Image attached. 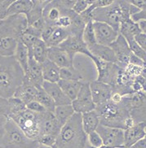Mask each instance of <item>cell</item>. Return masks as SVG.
<instances>
[{
    "mask_svg": "<svg viewBox=\"0 0 146 148\" xmlns=\"http://www.w3.org/2000/svg\"><path fill=\"white\" fill-rule=\"evenodd\" d=\"M28 26L25 15H15L0 22V56H13L22 32Z\"/></svg>",
    "mask_w": 146,
    "mask_h": 148,
    "instance_id": "cell-1",
    "label": "cell"
},
{
    "mask_svg": "<svg viewBox=\"0 0 146 148\" xmlns=\"http://www.w3.org/2000/svg\"><path fill=\"white\" fill-rule=\"evenodd\" d=\"M8 117L11 118L29 138L38 141L39 137V114L26 108Z\"/></svg>",
    "mask_w": 146,
    "mask_h": 148,
    "instance_id": "cell-7",
    "label": "cell"
},
{
    "mask_svg": "<svg viewBox=\"0 0 146 148\" xmlns=\"http://www.w3.org/2000/svg\"><path fill=\"white\" fill-rule=\"evenodd\" d=\"M129 148H146V141L144 138V139L137 142L136 143H135Z\"/></svg>",
    "mask_w": 146,
    "mask_h": 148,
    "instance_id": "cell-44",
    "label": "cell"
},
{
    "mask_svg": "<svg viewBox=\"0 0 146 148\" xmlns=\"http://www.w3.org/2000/svg\"><path fill=\"white\" fill-rule=\"evenodd\" d=\"M134 12L135 8L129 1H114L110 6L94 9L92 21L105 23L119 32L121 23L132 18Z\"/></svg>",
    "mask_w": 146,
    "mask_h": 148,
    "instance_id": "cell-4",
    "label": "cell"
},
{
    "mask_svg": "<svg viewBox=\"0 0 146 148\" xmlns=\"http://www.w3.org/2000/svg\"><path fill=\"white\" fill-rule=\"evenodd\" d=\"M92 1H88V0H78L76 1L73 7V12H74L76 14L80 15L83 13L84 11L88 8L89 7L92 5Z\"/></svg>",
    "mask_w": 146,
    "mask_h": 148,
    "instance_id": "cell-38",
    "label": "cell"
},
{
    "mask_svg": "<svg viewBox=\"0 0 146 148\" xmlns=\"http://www.w3.org/2000/svg\"><path fill=\"white\" fill-rule=\"evenodd\" d=\"M34 6V0H13L10 4L5 18L15 15H26Z\"/></svg>",
    "mask_w": 146,
    "mask_h": 148,
    "instance_id": "cell-23",
    "label": "cell"
},
{
    "mask_svg": "<svg viewBox=\"0 0 146 148\" xmlns=\"http://www.w3.org/2000/svg\"><path fill=\"white\" fill-rule=\"evenodd\" d=\"M39 142L29 138L11 118H6L1 148H34Z\"/></svg>",
    "mask_w": 146,
    "mask_h": 148,
    "instance_id": "cell-6",
    "label": "cell"
},
{
    "mask_svg": "<svg viewBox=\"0 0 146 148\" xmlns=\"http://www.w3.org/2000/svg\"><path fill=\"white\" fill-rule=\"evenodd\" d=\"M59 47L63 49L73 60L75 56L79 54L89 57L92 56L89 52L87 45L83 40V37L80 36L70 35L68 38L65 42H63Z\"/></svg>",
    "mask_w": 146,
    "mask_h": 148,
    "instance_id": "cell-14",
    "label": "cell"
},
{
    "mask_svg": "<svg viewBox=\"0 0 146 148\" xmlns=\"http://www.w3.org/2000/svg\"><path fill=\"white\" fill-rule=\"evenodd\" d=\"M93 102L96 107L104 104L110 100L111 96L114 91V87L108 84L99 82L97 80L89 83Z\"/></svg>",
    "mask_w": 146,
    "mask_h": 148,
    "instance_id": "cell-16",
    "label": "cell"
},
{
    "mask_svg": "<svg viewBox=\"0 0 146 148\" xmlns=\"http://www.w3.org/2000/svg\"><path fill=\"white\" fill-rule=\"evenodd\" d=\"M24 71L13 56H0V96L8 99L21 86Z\"/></svg>",
    "mask_w": 146,
    "mask_h": 148,
    "instance_id": "cell-2",
    "label": "cell"
},
{
    "mask_svg": "<svg viewBox=\"0 0 146 148\" xmlns=\"http://www.w3.org/2000/svg\"><path fill=\"white\" fill-rule=\"evenodd\" d=\"M122 103L135 123H146V93L135 92L123 96Z\"/></svg>",
    "mask_w": 146,
    "mask_h": 148,
    "instance_id": "cell-8",
    "label": "cell"
},
{
    "mask_svg": "<svg viewBox=\"0 0 146 148\" xmlns=\"http://www.w3.org/2000/svg\"><path fill=\"white\" fill-rule=\"evenodd\" d=\"M13 57L16 61L19 64V65L21 67V69L24 71V73H25L26 72L27 68H28L30 53H29V49L27 48L26 46H25L21 41L18 42Z\"/></svg>",
    "mask_w": 146,
    "mask_h": 148,
    "instance_id": "cell-31",
    "label": "cell"
},
{
    "mask_svg": "<svg viewBox=\"0 0 146 148\" xmlns=\"http://www.w3.org/2000/svg\"><path fill=\"white\" fill-rule=\"evenodd\" d=\"M145 73H144V75L146 76V62L145 63Z\"/></svg>",
    "mask_w": 146,
    "mask_h": 148,
    "instance_id": "cell-49",
    "label": "cell"
},
{
    "mask_svg": "<svg viewBox=\"0 0 146 148\" xmlns=\"http://www.w3.org/2000/svg\"><path fill=\"white\" fill-rule=\"evenodd\" d=\"M90 58L93 61L97 71V81L114 87L121 68L116 64L101 60L92 56Z\"/></svg>",
    "mask_w": 146,
    "mask_h": 148,
    "instance_id": "cell-9",
    "label": "cell"
},
{
    "mask_svg": "<svg viewBox=\"0 0 146 148\" xmlns=\"http://www.w3.org/2000/svg\"><path fill=\"white\" fill-rule=\"evenodd\" d=\"M96 131L101 137L103 145L114 148L124 147V130L105 126L100 124Z\"/></svg>",
    "mask_w": 146,
    "mask_h": 148,
    "instance_id": "cell-12",
    "label": "cell"
},
{
    "mask_svg": "<svg viewBox=\"0 0 146 148\" xmlns=\"http://www.w3.org/2000/svg\"><path fill=\"white\" fill-rule=\"evenodd\" d=\"M135 39L136 41V42H137L139 45H140V47L145 51H146V34H143V33H140V34H138L136 38H135Z\"/></svg>",
    "mask_w": 146,
    "mask_h": 148,
    "instance_id": "cell-43",
    "label": "cell"
},
{
    "mask_svg": "<svg viewBox=\"0 0 146 148\" xmlns=\"http://www.w3.org/2000/svg\"><path fill=\"white\" fill-rule=\"evenodd\" d=\"M70 35V34L69 31L66 30V29L59 28V27H56L53 33L51 35V37L46 42V44L48 47H59L63 42H65L68 38V37Z\"/></svg>",
    "mask_w": 146,
    "mask_h": 148,
    "instance_id": "cell-33",
    "label": "cell"
},
{
    "mask_svg": "<svg viewBox=\"0 0 146 148\" xmlns=\"http://www.w3.org/2000/svg\"><path fill=\"white\" fill-rule=\"evenodd\" d=\"M84 148H94V147H92V146H90L88 143H87V145H86V147H85Z\"/></svg>",
    "mask_w": 146,
    "mask_h": 148,
    "instance_id": "cell-48",
    "label": "cell"
},
{
    "mask_svg": "<svg viewBox=\"0 0 146 148\" xmlns=\"http://www.w3.org/2000/svg\"><path fill=\"white\" fill-rule=\"evenodd\" d=\"M95 110L97 112L102 125L119 128L125 130L135 124L122 101L116 103L110 100L104 104L96 107Z\"/></svg>",
    "mask_w": 146,
    "mask_h": 148,
    "instance_id": "cell-5",
    "label": "cell"
},
{
    "mask_svg": "<svg viewBox=\"0 0 146 148\" xmlns=\"http://www.w3.org/2000/svg\"><path fill=\"white\" fill-rule=\"evenodd\" d=\"M36 101H38L40 104H42L47 111L53 112L55 108H56V103L52 99V97L49 95L47 92L45 91L43 87L39 88V92L36 97Z\"/></svg>",
    "mask_w": 146,
    "mask_h": 148,
    "instance_id": "cell-34",
    "label": "cell"
},
{
    "mask_svg": "<svg viewBox=\"0 0 146 148\" xmlns=\"http://www.w3.org/2000/svg\"><path fill=\"white\" fill-rule=\"evenodd\" d=\"M56 27V26L52 25H48V24L45 25L44 28H43V29L42 33H41V36H40V38L43 40V42H45V43L48 40L49 38L51 37V35L53 33Z\"/></svg>",
    "mask_w": 146,
    "mask_h": 148,
    "instance_id": "cell-40",
    "label": "cell"
},
{
    "mask_svg": "<svg viewBox=\"0 0 146 148\" xmlns=\"http://www.w3.org/2000/svg\"><path fill=\"white\" fill-rule=\"evenodd\" d=\"M138 23H139V25L140 27V29H141L142 33L146 34V21H139Z\"/></svg>",
    "mask_w": 146,
    "mask_h": 148,
    "instance_id": "cell-45",
    "label": "cell"
},
{
    "mask_svg": "<svg viewBox=\"0 0 146 148\" xmlns=\"http://www.w3.org/2000/svg\"><path fill=\"white\" fill-rule=\"evenodd\" d=\"M73 65L80 74L83 83H90L97 80V71L93 61L89 56L79 54L75 56Z\"/></svg>",
    "mask_w": 146,
    "mask_h": 148,
    "instance_id": "cell-10",
    "label": "cell"
},
{
    "mask_svg": "<svg viewBox=\"0 0 146 148\" xmlns=\"http://www.w3.org/2000/svg\"><path fill=\"white\" fill-rule=\"evenodd\" d=\"M26 108L27 109L30 110V111L34 112H35V113L41 114V113H43V112H48V111H47V109L45 108L43 105L40 104L36 100L32 101L31 103H28V104L26 105Z\"/></svg>",
    "mask_w": 146,
    "mask_h": 148,
    "instance_id": "cell-39",
    "label": "cell"
},
{
    "mask_svg": "<svg viewBox=\"0 0 146 148\" xmlns=\"http://www.w3.org/2000/svg\"><path fill=\"white\" fill-rule=\"evenodd\" d=\"M88 51L92 56L96 57L101 60L106 61L109 63L117 64L115 54L110 47L96 44L91 47H88Z\"/></svg>",
    "mask_w": 146,
    "mask_h": 148,
    "instance_id": "cell-24",
    "label": "cell"
},
{
    "mask_svg": "<svg viewBox=\"0 0 146 148\" xmlns=\"http://www.w3.org/2000/svg\"><path fill=\"white\" fill-rule=\"evenodd\" d=\"M140 33H142V31L139 23L134 21L132 18L124 21L120 25L119 34L122 35L127 41L135 38Z\"/></svg>",
    "mask_w": 146,
    "mask_h": 148,
    "instance_id": "cell-27",
    "label": "cell"
},
{
    "mask_svg": "<svg viewBox=\"0 0 146 148\" xmlns=\"http://www.w3.org/2000/svg\"><path fill=\"white\" fill-rule=\"evenodd\" d=\"M114 3L111 0H95L93 1V5L96 8H102L108 6H110Z\"/></svg>",
    "mask_w": 146,
    "mask_h": 148,
    "instance_id": "cell-42",
    "label": "cell"
},
{
    "mask_svg": "<svg viewBox=\"0 0 146 148\" xmlns=\"http://www.w3.org/2000/svg\"><path fill=\"white\" fill-rule=\"evenodd\" d=\"M146 135V123H135L124 130V147L129 148L137 142L144 139Z\"/></svg>",
    "mask_w": 146,
    "mask_h": 148,
    "instance_id": "cell-19",
    "label": "cell"
},
{
    "mask_svg": "<svg viewBox=\"0 0 146 148\" xmlns=\"http://www.w3.org/2000/svg\"><path fill=\"white\" fill-rule=\"evenodd\" d=\"M45 91L52 97V99L56 103V106L59 105L71 104V101L67 98L65 95L61 88L58 85V83H52L44 82L43 84V86Z\"/></svg>",
    "mask_w": 146,
    "mask_h": 148,
    "instance_id": "cell-21",
    "label": "cell"
},
{
    "mask_svg": "<svg viewBox=\"0 0 146 148\" xmlns=\"http://www.w3.org/2000/svg\"><path fill=\"white\" fill-rule=\"evenodd\" d=\"M48 47L47 44L39 38L32 47L29 49L30 56L33 57L39 64H42L48 59Z\"/></svg>",
    "mask_w": 146,
    "mask_h": 148,
    "instance_id": "cell-30",
    "label": "cell"
},
{
    "mask_svg": "<svg viewBox=\"0 0 146 148\" xmlns=\"http://www.w3.org/2000/svg\"><path fill=\"white\" fill-rule=\"evenodd\" d=\"M41 68L44 82L52 83H58L60 82L61 69L53 64L52 61L47 59L43 63L41 64Z\"/></svg>",
    "mask_w": 146,
    "mask_h": 148,
    "instance_id": "cell-26",
    "label": "cell"
},
{
    "mask_svg": "<svg viewBox=\"0 0 146 148\" xmlns=\"http://www.w3.org/2000/svg\"><path fill=\"white\" fill-rule=\"evenodd\" d=\"M110 47L114 51L117 58V64L121 69H123L127 64H128L133 54L129 47L127 40L121 34L118 35V38L110 45Z\"/></svg>",
    "mask_w": 146,
    "mask_h": 148,
    "instance_id": "cell-17",
    "label": "cell"
},
{
    "mask_svg": "<svg viewBox=\"0 0 146 148\" xmlns=\"http://www.w3.org/2000/svg\"><path fill=\"white\" fill-rule=\"evenodd\" d=\"M9 114L8 100L0 96V115L8 116Z\"/></svg>",
    "mask_w": 146,
    "mask_h": 148,
    "instance_id": "cell-41",
    "label": "cell"
},
{
    "mask_svg": "<svg viewBox=\"0 0 146 148\" xmlns=\"http://www.w3.org/2000/svg\"><path fill=\"white\" fill-rule=\"evenodd\" d=\"M53 113L59 123L61 125V126H63L75 113V112L71 104L59 105L56 106Z\"/></svg>",
    "mask_w": 146,
    "mask_h": 148,
    "instance_id": "cell-32",
    "label": "cell"
},
{
    "mask_svg": "<svg viewBox=\"0 0 146 148\" xmlns=\"http://www.w3.org/2000/svg\"><path fill=\"white\" fill-rule=\"evenodd\" d=\"M39 92V88L30 83L23 81L21 86L17 90L13 97H16L22 101L25 105L36 99V97Z\"/></svg>",
    "mask_w": 146,
    "mask_h": 148,
    "instance_id": "cell-22",
    "label": "cell"
},
{
    "mask_svg": "<svg viewBox=\"0 0 146 148\" xmlns=\"http://www.w3.org/2000/svg\"><path fill=\"white\" fill-rule=\"evenodd\" d=\"M58 85L61 88L65 95L67 96V98L71 101H74L76 99L79 92L81 86L83 83L77 81H65V80H60L58 82Z\"/></svg>",
    "mask_w": 146,
    "mask_h": 148,
    "instance_id": "cell-29",
    "label": "cell"
},
{
    "mask_svg": "<svg viewBox=\"0 0 146 148\" xmlns=\"http://www.w3.org/2000/svg\"><path fill=\"white\" fill-rule=\"evenodd\" d=\"M48 60L60 69H70L73 68V60L63 49L60 47H48Z\"/></svg>",
    "mask_w": 146,
    "mask_h": 148,
    "instance_id": "cell-20",
    "label": "cell"
},
{
    "mask_svg": "<svg viewBox=\"0 0 146 148\" xmlns=\"http://www.w3.org/2000/svg\"><path fill=\"white\" fill-rule=\"evenodd\" d=\"M34 148H53V147H49V146H46V145H43V144H41L39 143Z\"/></svg>",
    "mask_w": 146,
    "mask_h": 148,
    "instance_id": "cell-46",
    "label": "cell"
},
{
    "mask_svg": "<svg viewBox=\"0 0 146 148\" xmlns=\"http://www.w3.org/2000/svg\"><path fill=\"white\" fill-rule=\"evenodd\" d=\"M81 121L83 130L87 134H89L92 132L96 130V129L101 124L99 115L96 110L82 114Z\"/></svg>",
    "mask_w": 146,
    "mask_h": 148,
    "instance_id": "cell-28",
    "label": "cell"
},
{
    "mask_svg": "<svg viewBox=\"0 0 146 148\" xmlns=\"http://www.w3.org/2000/svg\"><path fill=\"white\" fill-rule=\"evenodd\" d=\"M71 105L76 113L83 114L96 109L92 97L89 83H83L76 99L72 101Z\"/></svg>",
    "mask_w": 146,
    "mask_h": 148,
    "instance_id": "cell-11",
    "label": "cell"
},
{
    "mask_svg": "<svg viewBox=\"0 0 146 148\" xmlns=\"http://www.w3.org/2000/svg\"><path fill=\"white\" fill-rule=\"evenodd\" d=\"M99 148H114V147H109V146H106V145H102L101 147H100Z\"/></svg>",
    "mask_w": 146,
    "mask_h": 148,
    "instance_id": "cell-47",
    "label": "cell"
},
{
    "mask_svg": "<svg viewBox=\"0 0 146 148\" xmlns=\"http://www.w3.org/2000/svg\"><path fill=\"white\" fill-rule=\"evenodd\" d=\"M121 148H127V147H121Z\"/></svg>",
    "mask_w": 146,
    "mask_h": 148,
    "instance_id": "cell-51",
    "label": "cell"
},
{
    "mask_svg": "<svg viewBox=\"0 0 146 148\" xmlns=\"http://www.w3.org/2000/svg\"><path fill=\"white\" fill-rule=\"evenodd\" d=\"M23 81L30 83L38 88L42 87L43 84L44 82L43 73H42L41 64L37 62L33 57L30 56L28 68L26 72L25 73Z\"/></svg>",
    "mask_w": 146,
    "mask_h": 148,
    "instance_id": "cell-18",
    "label": "cell"
},
{
    "mask_svg": "<svg viewBox=\"0 0 146 148\" xmlns=\"http://www.w3.org/2000/svg\"><path fill=\"white\" fill-rule=\"evenodd\" d=\"M61 16V8L56 0L50 1L43 11V17L46 24L56 26V23Z\"/></svg>",
    "mask_w": 146,
    "mask_h": 148,
    "instance_id": "cell-25",
    "label": "cell"
},
{
    "mask_svg": "<svg viewBox=\"0 0 146 148\" xmlns=\"http://www.w3.org/2000/svg\"><path fill=\"white\" fill-rule=\"evenodd\" d=\"M83 40L87 45V49L88 47H91L94 45L97 44L96 36H95L94 28H93V21L89 22L86 25L83 33Z\"/></svg>",
    "mask_w": 146,
    "mask_h": 148,
    "instance_id": "cell-35",
    "label": "cell"
},
{
    "mask_svg": "<svg viewBox=\"0 0 146 148\" xmlns=\"http://www.w3.org/2000/svg\"><path fill=\"white\" fill-rule=\"evenodd\" d=\"M1 21H2V19H0V22H1Z\"/></svg>",
    "mask_w": 146,
    "mask_h": 148,
    "instance_id": "cell-52",
    "label": "cell"
},
{
    "mask_svg": "<svg viewBox=\"0 0 146 148\" xmlns=\"http://www.w3.org/2000/svg\"><path fill=\"white\" fill-rule=\"evenodd\" d=\"M87 143L92 147L99 148L103 145V141L97 132L94 131L87 134Z\"/></svg>",
    "mask_w": 146,
    "mask_h": 148,
    "instance_id": "cell-37",
    "label": "cell"
},
{
    "mask_svg": "<svg viewBox=\"0 0 146 148\" xmlns=\"http://www.w3.org/2000/svg\"><path fill=\"white\" fill-rule=\"evenodd\" d=\"M93 28L96 42L100 45L110 47L119 35L118 31L103 22L93 21Z\"/></svg>",
    "mask_w": 146,
    "mask_h": 148,
    "instance_id": "cell-13",
    "label": "cell"
},
{
    "mask_svg": "<svg viewBox=\"0 0 146 148\" xmlns=\"http://www.w3.org/2000/svg\"><path fill=\"white\" fill-rule=\"evenodd\" d=\"M8 100L9 103V114L8 116L19 113V112H22L27 108L26 105L25 104L21 99H19L16 97L12 96V98L8 99Z\"/></svg>",
    "mask_w": 146,
    "mask_h": 148,
    "instance_id": "cell-36",
    "label": "cell"
},
{
    "mask_svg": "<svg viewBox=\"0 0 146 148\" xmlns=\"http://www.w3.org/2000/svg\"><path fill=\"white\" fill-rule=\"evenodd\" d=\"M61 127L53 112L48 111L39 114V137L45 135L58 137Z\"/></svg>",
    "mask_w": 146,
    "mask_h": 148,
    "instance_id": "cell-15",
    "label": "cell"
},
{
    "mask_svg": "<svg viewBox=\"0 0 146 148\" xmlns=\"http://www.w3.org/2000/svg\"><path fill=\"white\" fill-rule=\"evenodd\" d=\"M82 114L74 113L61 127L54 148H84L87 143V134L83 130Z\"/></svg>",
    "mask_w": 146,
    "mask_h": 148,
    "instance_id": "cell-3",
    "label": "cell"
},
{
    "mask_svg": "<svg viewBox=\"0 0 146 148\" xmlns=\"http://www.w3.org/2000/svg\"><path fill=\"white\" fill-rule=\"evenodd\" d=\"M145 141H146V135H145Z\"/></svg>",
    "mask_w": 146,
    "mask_h": 148,
    "instance_id": "cell-50",
    "label": "cell"
}]
</instances>
